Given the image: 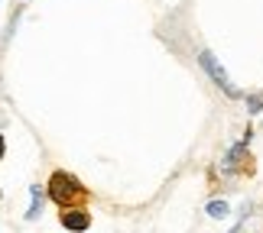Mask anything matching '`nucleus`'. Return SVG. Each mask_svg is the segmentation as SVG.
Wrapping results in <instances>:
<instances>
[{
  "label": "nucleus",
  "mask_w": 263,
  "mask_h": 233,
  "mask_svg": "<svg viewBox=\"0 0 263 233\" xmlns=\"http://www.w3.org/2000/svg\"><path fill=\"white\" fill-rule=\"evenodd\" d=\"M49 195H52V201H59V204H68V201H75L78 195H82V188H78V181L72 175H65V172H55L52 181H49Z\"/></svg>",
  "instance_id": "obj_1"
},
{
  "label": "nucleus",
  "mask_w": 263,
  "mask_h": 233,
  "mask_svg": "<svg viewBox=\"0 0 263 233\" xmlns=\"http://www.w3.org/2000/svg\"><path fill=\"white\" fill-rule=\"evenodd\" d=\"M198 62H201V68H205V72L211 75V81H215V84H218L221 91H224V94H228V97H237V94H240V91H237L234 84H231V78L224 75V68H221V65H218V58H215V55H211V52H208V49H205V52H198Z\"/></svg>",
  "instance_id": "obj_2"
},
{
  "label": "nucleus",
  "mask_w": 263,
  "mask_h": 233,
  "mask_svg": "<svg viewBox=\"0 0 263 233\" xmlns=\"http://www.w3.org/2000/svg\"><path fill=\"white\" fill-rule=\"evenodd\" d=\"M62 227L75 230V233H82V230L91 227V217L85 214V210H62Z\"/></svg>",
  "instance_id": "obj_3"
},
{
  "label": "nucleus",
  "mask_w": 263,
  "mask_h": 233,
  "mask_svg": "<svg viewBox=\"0 0 263 233\" xmlns=\"http://www.w3.org/2000/svg\"><path fill=\"white\" fill-rule=\"evenodd\" d=\"M29 195H33V204H29V210H26V220H36L39 207H43V201H46V188L33 185V188H29Z\"/></svg>",
  "instance_id": "obj_4"
},
{
  "label": "nucleus",
  "mask_w": 263,
  "mask_h": 233,
  "mask_svg": "<svg viewBox=\"0 0 263 233\" xmlns=\"http://www.w3.org/2000/svg\"><path fill=\"white\" fill-rule=\"evenodd\" d=\"M208 214L211 217H228V204H224V201H211V204H208Z\"/></svg>",
  "instance_id": "obj_5"
},
{
  "label": "nucleus",
  "mask_w": 263,
  "mask_h": 233,
  "mask_svg": "<svg viewBox=\"0 0 263 233\" xmlns=\"http://www.w3.org/2000/svg\"><path fill=\"white\" fill-rule=\"evenodd\" d=\"M4 153H7V143H4V136H0V159H4Z\"/></svg>",
  "instance_id": "obj_6"
}]
</instances>
